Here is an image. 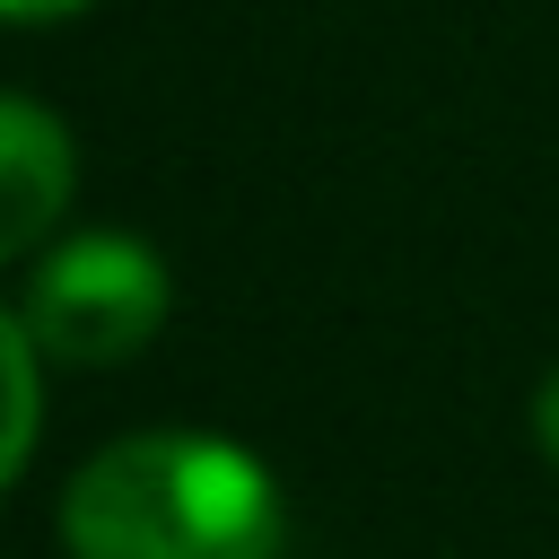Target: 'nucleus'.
Listing matches in <instances>:
<instances>
[{
    "label": "nucleus",
    "mask_w": 559,
    "mask_h": 559,
    "mask_svg": "<svg viewBox=\"0 0 559 559\" xmlns=\"http://www.w3.org/2000/svg\"><path fill=\"white\" fill-rule=\"evenodd\" d=\"M70 559H271L280 480L236 437H122L61 498Z\"/></svg>",
    "instance_id": "1"
},
{
    "label": "nucleus",
    "mask_w": 559,
    "mask_h": 559,
    "mask_svg": "<svg viewBox=\"0 0 559 559\" xmlns=\"http://www.w3.org/2000/svg\"><path fill=\"white\" fill-rule=\"evenodd\" d=\"M533 437H542V454L559 463V367L542 376V393H533Z\"/></svg>",
    "instance_id": "5"
},
{
    "label": "nucleus",
    "mask_w": 559,
    "mask_h": 559,
    "mask_svg": "<svg viewBox=\"0 0 559 559\" xmlns=\"http://www.w3.org/2000/svg\"><path fill=\"white\" fill-rule=\"evenodd\" d=\"M70 9H87V0H0V17H26V26L35 17H70Z\"/></svg>",
    "instance_id": "6"
},
{
    "label": "nucleus",
    "mask_w": 559,
    "mask_h": 559,
    "mask_svg": "<svg viewBox=\"0 0 559 559\" xmlns=\"http://www.w3.org/2000/svg\"><path fill=\"white\" fill-rule=\"evenodd\" d=\"M166 262L140 245V236H70L35 288H26V332L44 358L61 367H122L131 349L157 341L166 323Z\"/></svg>",
    "instance_id": "2"
},
{
    "label": "nucleus",
    "mask_w": 559,
    "mask_h": 559,
    "mask_svg": "<svg viewBox=\"0 0 559 559\" xmlns=\"http://www.w3.org/2000/svg\"><path fill=\"white\" fill-rule=\"evenodd\" d=\"M35 419H44V393H35V332L17 314H0V489L17 480L26 445H35Z\"/></svg>",
    "instance_id": "4"
},
{
    "label": "nucleus",
    "mask_w": 559,
    "mask_h": 559,
    "mask_svg": "<svg viewBox=\"0 0 559 559\" xmlns=\"http://www.w3.org/2000/svg\"><path fill=\"white\" fill-rule=\"evenodd\" d=\"M70 183H79L70 131L35 96H0V262L52 236V218L70 210Z\"/></svg>",
    "instance_id": "3"
}]
</instances>
